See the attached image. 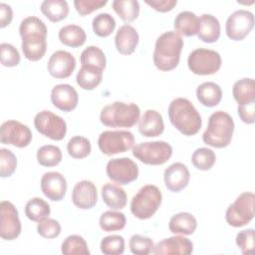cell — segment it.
Masks as SVG:
<instances>
[{
	"mask_svg": "<svg viewBox=\"0 0 255 255\" xmlns=\"http://www.w3.org/2000/svg\"><path fill=\"white\" fill-rule=\"evenodd\" d=\"M182 48L183 40L181 35L175 31L164 32L155 41L152 55L154 66L163 72L175 69L179 64Z\"/></svg>",
	"mask_w": 255,
	"mask_h": 255,
	"instance_id": "1",
	"label": "cell"
},
{
	"mask_svg": "<svg viewBox=\"0 0 255 255\" xmlns=\"http://www.w3.org/2000/svg\"><path fill=\"white\" fill-rule=\"evenodd\" d=\"M168 117L172 126L184 135L196 134L202 125L199 112L185 98H176L168 107Z\"/></svg>",
	"mask_w": 255,
	"mask_h": 255,
	"instance_id": "2",
	"label": "cell"
},
{
	"mask_svg": "<svg viewBox=\"0 0 255 255\" xmlns=\"http://www.w3.org/2000/svg\"><path fill=\"white\" fill-rule=\"evenodd\" d=\"M234 131V122L232 117L223 111L213 113L208 119V125L202 134L205 144L222 148L229 145Z\"/></svg>",
	"mask_w": 255,
	"mask_h": 255,
	"instance_id": "3",
	"label": "cell"
},
{
	"mask_svg": "<svg viewBox=\"0 0 255 255\" xmlns=\"http://www.w3.org/2000/svg\"><path fill=\"white\" fill-rule=\"evenodd\" d=\"M139 115L140 110L136 104L114 102L102 109L100 121L110 128H131L138 122Z\"/></svg>",
	"mask_w": 255,
	"mask_h": 255,
	"instance_id": "4",
	"label": "cell"
},
{
	"mask_svg": "<svg viewBox=\"0 0 255 255\" xmlns=\"http://www.w3.org/2000/svg\"><path fill=\"white\" fill-rule=\"evenodd\" d=\"M161 200L162 194L159 188L153 184H146L133 195L130 211L138 219H148L157 211Z\"/></svg>",
	"mask_w": 255,
	"mask_h": 255,
	"instance_id": "5",
	"label": "cell"
},
{
	"mask_svg": "<svg viewBox=\"0 0 255 255\" xmlns=\"http://www.w3.org/2000/svg\"><path fill=\"white\" fill-rule=\"evenodd\" d=\"M132 155L144 164L161 165L172 155V146L163 140L144 141L132 146Z\"/></svg>",
	"mask_w": 255,
	"mask_h": 255,
	"instance_id": "6",
	"label": "cell"
},
{
	"mask_svg": "<svg viewBox=\"0 0 255 255\" xmlns=\"http://www.w3.org/2000/svg\"><path fill=\"white\" fill-rule=\"evenodd\" d=\"M254 200L253 192L241 193L226 209L225 219L227 223L236 228L248 224L254 217Z\"/></svg>",
	"mask_w": 255,
	"mask_h": 255,
	"instance_id": "7",
	"label": "cell"
},
{
	"mask_svg": "<svg viewBox=\"0 0 255 255\" xmlns=\"http://www.w3.org/2000/svg\"><path fill=\"white\" fill-rule=\"evenodd\" d=\"M221 56L218 52L205 48L193 50L187 59L189 70L200 76L215 74L221 67Z\"/></svg>",
	"mask_w": 255,
	"mask_h": 255,
	"instance_id": "8",
	"label": "cell"
},
{
	"mask_svg": "<svg viewBox=\"0 0 255 255\" xmlns=\"http://www.w3.org/2000/svg\"><path fill=\"white\" fill-rule=\"evenodd\" d=\"M133 143L134 136L128 130H105L98 138L100 150L109 156L128 151Z\"/></svg>",
	"mask_w": 255,
	"mask_h": 255,
	"instance_id": "9",
	"label": "cell"
},
{
	"mask_svg": "<svg viewBox=\"0 0 255 255\" xmlns=\"http://www.w3.org/2000/svg\"><path fill=\"white\" fill-rule=\"evenodd\" d=\"M34 126L41 134L53 140H62L67 133L65 120L51 111L39 112L34 118Z\"/></svg>",
	"mask_w": 255,
	"mask_h": 255,
	"instance_id": "10",
	"label": "cell"
},
{
	"mask_svg": "<svg viewBox=\"0 0 255 255\" xmlns=\"http://www.w3.org/2000/svg\"><path fill=\"white\" fill-rule=\"evenodd\" d=\"M108 177L120 185L134 181L138 176V166L129 157L112 158L106 166Z\"/></svg>",
	"mask_w": 255,
	"mask_h": 255,
	"instance_id": "11",
	"label": "cell"
},
{
	"mask_svg": "<svg viewBox=\"0 0 255 255\" xmlns=\"http://www.w3.org/2000/svg\"><path fill=\"white\" fill-rule=\"evenodd\" d=\"M32 140V132L28 126L9 120L4 122L0 128V141L16 147H26Z\"/></svg>",
	"mask_w": 255,
	"mask_h": 255,
	"instance_id": "12",
	"label": "cell"
},
{
	"mask_svg": "<svg viewBox=\"0 0 255 255\" xmlns=\"http://www.w3.org/2000/svg\"><path fill=\"white\" fill-rule=\"evenodd\" d=\"M254 27V15L244 9L234 11L226 20L225 31L229 39L233 41L243 40Z\"/></svg>",
	"mask_w": 255,
	"mask_h": 255,
	"instance_id": "13",
	"label": "cell"
},
{
	"mask_svg": "<svg viewBox=\"0 0 255 255\" xmlns=\"http://www.w3.org/2000/svg\"><path fill=\"white\" fill-rule=\"evenodd\" d=\"M21 233V221L18 210L10 201L3 200L0 203V236L11 241Z\"/></svg>",
	"mask_w": 255,
	"mask_h": 255,
	"instance_id": "14",
	"label": "cell"
},
{
	"mask_svg": "<svg viewBox=\"0 0 255 255\" xmlns=\"http://www.w3.org/2000/svg\"><path fill=\"white\" fill-rule=\"evenodd\" d=\"M76 68L75 57L64 50L54 52L48 61L47 69L49 74L56 79L69 78Z\"/></svg>",
	"mask_w": 255,
	"mask_h": 255,
	"instance_id": "15",
	"label": "cell"
},
{
	"mask_svg": "<svg viewBox=\"0 0 255 255\" xmlns=\"http://www.w3.org/2000/svg\"><path fill=\"white\" fill-rule=\"evenodd\" d=\"M154 255H189L193 252V243L184 236H171L157 242L151 251Z\"/></svg>",
	"mask_w": 255,
	"mask_h": 255,
	"instance_id": "16",
	"label": "cell"
},
{
	"mask_svg": "<svg viewBox=\"0 0 255 255\" xmlns=\"http://www.w3.org/2000/svg\"><path fill=\"white\" fill-rule=\"evenodd\" d=\"M41 189L44 195L52 201H60L67 191V180L58 171L45 172L41 177Z\"/></svg>",
	"mask_w": 255,
	"mask_h": 255,
	"instance_id": "17",
	"label": "cell"
},
{
	"mask_svg": "<svg viewBox=\"0 0 255 255\" xmlns=\"http://www.w3.org/2000/svg\"><path fill=\"white\" fill-rule=\"evenodd\" d=\"M51 101L57 109L63 112H71L77 108L79 96L73 86L59 84L51 91Z\"/></svg>",
	"mask_w": 255,
	"mask_h": 255,
	"instance_id": "18",
	"label": "cell"
},
{
	"mask_svg": "<svg viewBox=\"0 0 255 255\" xmlns=\"http://www.w3.org/2000/svg\"><path fill=\"white\" fill-rule=\"evenodd\" d=\"M190 179L187 166L181 162L170 164L163 173V180L166 188L172 192H179L184 189Z\"/></svg>",
	"mask_w": 255,
	"mask_h": 255,
	"instance_id": "19",
	"label": "cell"
},
{
	"mask_svg": "<svg viewBox=\"0 0 255 255\" xmlns=\"http://www.w3.org/2000/svg\"><path fill=\"white\" fill-rule=\"evenodd\" d=\"M72 201L75 206L81 209H90L98 201V190L90 180H81L76 183L72 191Z\"/></svg>",
	"mask_w": 255,
	"mask_h": 255,
	"instance_id": "20",
	"label": "cell"
},
{
	"mask_svg": "<svg viewBox=\"0 0 255 255\" xmlns=\"http://www.w3.org/2000/svg\"><path fill=\"white\" fill-rule=\"evenodd\" d=\"M138 33L131 25L125 24L119 28L115 36V45L122 55L132 54L138 44Z\"/></svg>",
	"mask_w": 255,
	"mask_h": 255,
	"instance_id": "21",
	"label": "cell"
},
{
	"mask_svg": "<svg viewBox=\"0 0 255 255\" xmlns=\"http://www.w3.org/2000/svg\"><path fill=\"white\" fill-rule=\"evenodd\" d=\"M162 116L155 110H146L138 120V131L146 137L158 136L163 132Z\"/></svg>",
	"mask_w": 255,
	"mask_h": 255,
	"instance_id": "22",
	"label": "cell"
},
{
	"mask_svg": "<svg viewBox=\"0 0 255 255\" xmlns=\"http://www.w3.org/2000/svg\"><path fill=\"white\" fill-rule=\"evenodd\" d=\"M47 37L43 36H26L22 38L21 48L25 58L29 61H39L42 59L47 50Z\"/></svg>",
	"mask_w": 255,
	"mask_h": 255,
	"instance_id": "23",
	"label": "cell"
},
{
	"mask_svg": "<svg viewBox=\"0 0 255 255\" xmlns=\"http://www.w3.org/2000/svg\"><path fill=\"white\" fill-rule=\"evenodd\" d=\"M220 23L211 14H202L199 18V30L197 37L204 43H214L220 37Z\"/></svg>",
	"mask_w": 255,
	"mask_h": 255,
	"instance_id": "24",
	"label": "cell"
},
{
	"mask_svg": "<svg viewBox=\"0 0 255 255\" xmlns=\"http://www.w3.org/2000/svg\"><path fill=\"white\" fill-rule=\"evenodd\" d=\"M102 198L103 201L106 203L113 210L123 209L127 205L128 196L124 188L120 185L115 183H106L102 187Z\"/></svg>",
	"mask_w": 255,
	"mask_h": 255,
	"instance_id": "25",
	"label": "cell"
},
{
	"mask_svg": "<svg viewBox=\"0 0 255 255\" xmlns=\"http://www.w3.org/2000/svg\"><path fill=\"white\" fill-rule=\"evenodd\" d=\"M197 227L196 218L189 212H179L173 215L168 223L170 232L174 234L191 235Z\"/></svg>",
	"mask_w": 255,
	"mask_h": 255,
	"instance_id": "26",
	"label": "cell"
},
{
	"mask_svg": "<svg viewBox=\"0 0 255 255\" xmlns=\"http://www.w3.org/2000/svg\"><path fill=\"white\" fill-rule=\"evenodd\" d=\"M173 25L179 35L194 36L199 30V18L191 11H182L176 15Z\"/></svg>",
	"mask_w": 255,
	"mask_h": 255,
	"instance_id": "27",
	"label": "cell"
},
{
	"mask_svg": "<svg viewBox=\"0 0 255 255\" xmlns=\"http://www.w3.org/2000/svg\"><path fill=\"white\" fill-rule=\"evenodd\" d=\"M103 80V70L93 66L82 65L79 70L76 81L80 88L87 91L96 89Z\"/></svg>",
	"mask_w": 255,
	"mask_h": 255,
	"instance_id": "28",
	"label": "cell"
},
{
	"mask_svg": "<svg viewBox=\"0 0 255 255\" xmlns=\"http://www.w3.org/2000/svg\"><path fill=\"white\" fill-rule=\"evenodd\" d=\"M196 97L200 104L212 108L217 106L222 99V90L213 82H204L196 89Z\"/></svg>",
	"mask_w": 255,
	"mask_h": 255,
	"instance_id": "29",
	"label": "cell"
},
{
	"mask_svg": "<svg viewBox=\"0 0 255 255\" xmlns=\"http://www.w3.org/2000/svg\"><path fill=\"white\" fill-rule=\"evenodd\" d=\"M232 95L238 105L255 103V84L252 78H243L236 81L232 88Z\"/></svg>",
	"mask_w": 255,
	"mask_h": 255,
	"instance_id": "30",
	"label": "cell"
},
{
	"mask_svg": "<svg viewBox=\"0 0 255 255\" xmlns=\"http://www.w3.org/2000/svg\"><path fill=\"white\" fill-rule=\"evenodd\" d=\"M58 36L62 44L72 48H77L84 45L87 39L85 30L81 26L75 24H69L62 27Z\"/></svg>",
	"mask_w": 255,
	"mask_h": 255,
	"instance_id": "31",
	"label": "cell"
},
{
	"mask_svg": "<svg viewBox=\"0 0 255 255\" xmlns=\"http://www.w3.org/2000/svg\"><path fill=\"white\" fill-rule=\"evenodd\" d=\"M40 9L51 22L64 20L69 14V5L65 0H44Z\"/></svg>",
	"mask_w": 255,
	"mask_h": 255,
	"instance_id": "32",
	"label": "cell"
},
{
	"mask_svg": "<svg viewBox=\"0 0 255 255\" xmlns=\"http://www.w3.org/2000/svg\"><path fill=\"white\" fill-rule=\"evenodd\" d=\"M112 6L119 17L127 23L134 21L139 15V3L136 0H115Z\"/></svg>",
	"mask_w": 255,
	"mask_h": 255,
	"instance_id": "33",
	"label": "cell"
},
{
	"mask_svg": "<svg viewBox=\"0 0 255 255\" xmlns=\"http://www.w3.org/2000/svg\"><path fill=\"white\" fill-rule=\"evenodd\" d=\"M50 213V205L41 197H33L25 205V215L35 222H39L49 217Z\"/></svg>",
	"mask_w": 255,
	"mask_h": 255,
	"instance_id": "34",
	"label": "cell"
},
{
	"mask_svg": "<svg viewBox=\"0 0 255 255\" xmlns=\"http://www.w3.org/2000/svg\"><path fill=\"white\" fill-rule=\"evenodd\" d=\"M100 227L106 232L119 231L125 228L127 218L123 212L108 210L102 213L100 217Z\"/></svg>",
	"mask_w": 255,
	"mask_h": 255,
	"instance_id": "35",
	"label": "cell"
},
{
	"mask_svg": "<svg viewBox=\"0 0 255 255\" xmlns=\"http://www.w3.org/2000/svg\"><path fill=\"white\" fill-rule=\"evenodd\" d=\"M19 34L21 38L31 35L47 37V27L40 18L29 16L21 21L19 26Z\"/></svg>",
	"mask_w": 255,
	"mask_h": 255,
	"instance_id": "36",
	"label": "cell"
},
{
	"mask_svg": "<svg viewBox=\"0 0 255 255\" xmlns=\"http://www.w3.org/2000/svg\"><path fill=\"white\" fill-rule=\"evenodd\" d=\"M37 160L42 166H56L62 160V151L59 146L54 144L43 145L37 150Z\"/></svg>",
	"mask_w": 255,
	"mask_h": 255,
	"instance_id": "37",
	"label": "cell"
},
{
	"mask_svg": "<svg viewBox=\"0 0 255 255\" xmlns=\"http://www.w3.org/2000/svg\"><path fill=\"white\" fill-rule=\"evenodd\" d=\"M61 251L64 255H89L90 250L86 240L77 234L68 236L62 243Z\"/></svg>",
	"mask_w": 255,
	"mask_h": 255,
	"instance_id": "38",
	"label": "cell"
},
{
	"mask_svg": "<svg viewBox=\"0 0 255 255\" xmlns=\"http://www.w3.org/2000/svg\"><path fill=\"white\" fill-rule=\"evenodd\" d=\"M67 150L69 155L73 158L82 159L91 153L92 145L87 137L82 135H75L68 141Z\"/></svg>",
	"mask_w": 255,
	"mask_h": 255,
	"instance_id": "39",
	"label": "cell"
},
{
	"mask_svg": "<svg viewBox=\"0 0 255 255\" xmlns=\"http://www.w3.org/2000/svg\"><path fill=\"white\" fill-rule=\"evenodd\" d=\"M81 64L100 68L104 71L107 64L105 53L97 46H89L83 50L80 56Z\"/></svg>",
	"mask_w": 255,
	"mask_h": 255,
	"instance_id": "40",
	"label": "cell"
},
{
	"mask_svg": "<svg viewBox=\"0 0 255 255\" xmlns=\"http://www.w3.org/2000/svg\"><path fill=\"white\" fill-rule=\"evenodd\" d=\"M93 31L99 37L110 36L116 28V20L109 13L98 14L92 22Z\"/></svg>",
	"mask_w": 255,
	"mask_h": 255,
	"instance_id": "41",
	"label": "cell"
},
{
	"mask_svg": "<svg viewBox=\"0 0 255 255\" xmlns=\"http://www.w3.org/2000/svg\"><path fill=\"white\" fill-rule=\"evenodd\" d=\"M216 160L215 152L207 147H199L195 149L191 156V162L199 170L210 169Z\"/></svg>",
	"mask_w": 255,
	"mask_h": 255,
	"instance_id": "42",
	"label": "cell"
},
{
	"mask_svg": "<svg viewBox=\"0 0 255 255\" xmlns=\"http://www.w3.org/2000/svg\"><path fill=\"white\" fill-rule=\"evenodd\" d=\"M100 247L106 255H121L125 251V239L121 235H109L102 239Z\"/></svg>",
	"mask_w": 255,
	"mask_h": 255,
	"instance_id": "43",
	"label": "cell"
},
{
	"mask_svg": "<svg viewBox=\"0 0 255 255\" xmlns=\"http://www.w3.org/2000/svg\"><path fill=\"white\" fill-rule=\"evenodd\" d=\"M128 246L132 254L147 255L152 251L154 245L151 238L139 234H134L130 237Z\"/></svg>",
	"mask_w": 255,
	"mask_h": 255,
	"instance_id": "44",
	"label": "cell"
},
{
	"mask_svg": "<svg viewBox=\"0 0 255 255\" xmlns=\"http://www.w3.org/2000/svg\"><path fill=\"white\" fill-rule=\"evenodd\" d=\"M17 167L16 155L7 148L0 149V176H11Z\"/></svg>",
	"mask_w": 255,
	"mask_h": 255,
	"instance_id": "45",
	"label": "cell"
},
{
	"mask_svg": "<svg viewBox=\"0 0 255 255\" xmlns=\"http://www.w3.org/2000/svg\"><path fill=\"white\" fill-rule=\"evenodd\" d=\"M37 232L40 236H42L44 238L53 239L60 235L61 225L57 220L47 217V218L39 221V223L37 225Z\"/></svg>",
	"mask_w": 255,
	"mask_h": 255,
	"instance_id": "46",
	"label": "cell"
},
{
	"mask_svg": "<svg viewBox=\"0 0 255 255\" xmlns=\"http://www.w3.org/2000/svg\"><path fill=\"white\" fill-rule=\"evenodd\" d=\"M0 58L1 64L5 67H16L20 63V54L18 50L9 43H1Z\"/></svg>",
	"mask_w": 255,
	"mask_h": 255,
	"instance_id": "47",
	"label": "cell"
},
{
	"mask_svg": "<svg viewBox=\"0 0 255 255\" xmlns=\"http://www.w3.org/2000/svg\"><path fill=\"white\" fill-rule=\"evenodd\" d=\"M236 244L242 254H251L254 252V229L248 228L237 233Z\"/></svg>",
	"mask_w": 255,
	"mask_h": 255,
	"instance_id": "48",
	"label": "cell"
},
{
	"mask_svg": "<svg viewBox=\"0 0 255 255\" xmlns=\"http://www.w3.org/2000/svg\"><path fill=\"white\" fill-rule=\"evenodd\" d=\"M108 3L107 0H75L74 5L77 12L81 16L91 14L92 12L104 7Z\"/></svg>",
	"mask_w": 255,
	"mask_h": 255,
	"instance_id": "49",
	"label": "cell"
},
{
	"mask_svg": "<svg viewBox=\"0 0 255 255\" xmlns=\"http://www.w3.org/2000/svg\"><path fill=\"white\" fill-rule=\"evenodd\" d=\"M254 112H255V103L247 104V105H238L237 113L241 121L245 124L251 125L254 123Z\"/></svg>",
	"mask_w": 255,
	"mask_h": 255,
	"instance_id": "50",
	"label": "cell"
},
{
	"mask_svg": "<svg viewBox=\"0 0 255 255\" xmlns=\"http://www.w3.org/2000/svg\"><path fill=\"white\" fill-rule=\"evenodd\" d=\"M148 6L158 12H167L172 10L176 4V0H145L144 1Z\"/></svg>",
	"mask_w": 255,
	"mask_h": 255,
	"instance_id": "51",
	"label": "cell"
},
{
	"mask_svg": "<svg viewBox=\"0 0 255 255\" xmlns=\"http://www.w3.org/2000/svg\"><path fill=\"white\" fill-rule=\"evenodd\" d=\"M13 18V11L10 5L6 3H0V28L8 26Z\"/></svg>",
	"mask_w": 255,
	"mask_h": 255,
	"instance_id": "52",
	"label": "cell"
}]
</instances>
